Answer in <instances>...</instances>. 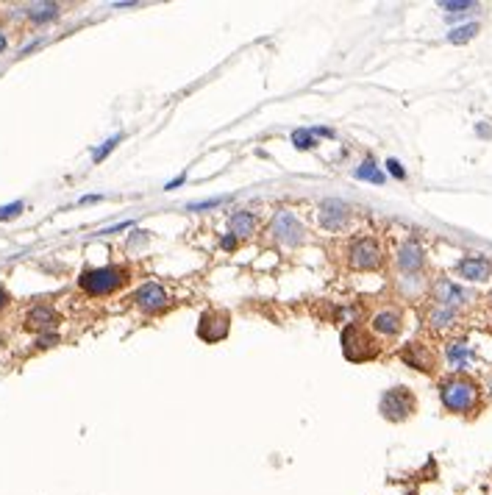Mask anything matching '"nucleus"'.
Listing matches in <instances>:
<instances>
[{"label":"nucleus","mask_w":492,"mask_h":495,"mask_svg":"<svg viewBox=\"0 0 492 495\" xmlns=\"http://www.w3.org/2000/svg\"><path fill=\"white\" fill-rule=\"evenodd\" d=\"M226 200H231L229 195H220V198L203 200V203H190V209H192V212H203V209H214V206H220V203H226Z\"/></svg>","instance_id":"26"},{"label":"nucleus","mask_w":492,"mask_h":495,"mask_svg":"<svg viewBox=\"0 0 492 495\" xmlns=\"http://www.w3.org/2000/svg\"><path fill=\"white\" fill-rule=\"evenodd\" d=\"M356 178H359V181H373V184H384V181H387V175L376 167V162H370V159L356 167Z\"/></svg>","instance_id":"18"},{"label":"nucleus","mask_w":492,"mask_h":495,"mask_svg":"<svg viewBox=\"0 0 492 495\" xmlns=\"http://www.w3.org/2000/svg\"><path fill=\"white\" fill-rule=\"evenodd\" d=\"M256 229V217L251 214V212H234L229 220V232L231 236H248V234H253Z\"/></svg>","instance_id":"14"},{"label":"nucleus","mask_w":492,"mask_h":495,"mask_svg":"<svg viewBox=\"0 0 492 495\" xmlns=\"http://www.w3.org/2000/svg\"><path fill=\"white\" fill-rule=\"evenodd\" d=\"M412 412H415V396H412L406 387H393V390H387V393L381 396V415H384L387 420L400 423V420H406Z\"/></svg>","instance_id":"4"},{"label":"nucleus","mask_w":492,"mask_h":495,"mask_svg":"<svg viewBox=\"0 0 492 495\" xmlns=\"http://www.w3.org/2000/svg\"><path fill=\"white\" fill-rule=\"evenodd\" d=\"M120 142H123V134H114V136H109V139H106V142H103L100 148H95V151H92V159H95V165H98V162H103V159H106V156H109V153H111V151H114V148H117Z\"/></svg>","instance_id":"21"},{"label":"nucleus","mask_w":492,"mask_h":495,"mask_svg":"<svg viewBox=\"0 0 492 495\" xmlns=\"http://www.w3.org/2000/svg\"><path fill=\"white\" fill-rule=\"evenodd\" d=\"M373 329L378 331V334H384V337H395L398 331H400V315L398 312H378L376 317H373Z\"/></svg>","instance_id":"15"},{"label":"nucleus","mask_w":492,"mask_h":495,"mask_svg":"<svg viewBox=\"0 0 492 495\" xmlns=\"http://www.w3.org/2000/svg\"><path fill=\"white\" fill-rule=\"evenodd\" d=\"M439 9H445L448 14H459V11H467V9H476L473 0H442Z\"/></svg>","instance_id":"23"},{"label":"nucleus","mask_w":492,"mask_h":495,"mask_svg":"<svg viewBox=\"0 0 492 495\" xmlns=\"http://www.w3.org/2000/svg\"><path fill=\"white\" fill-rule=\"evenodd\" d=\"M28 17L33 23H48V20L59 17V3H31L28 6Z\"/></svg>","instance_id":"17"},{"label":"nucleus","mask_w":492,"mask_h":495,"mask_svg":"<svg viewBox=\"0 0 492 495\" xmlns=\"http://www.w3.org/2000/svg\"><path fill=\"white\" fill-rule=\"evenodd\" d=\"M348 259H351L354 270H376L381 264V248H378V242L373 236H359L351 245Z\"/></svg>","instance_id":"5"},{"label":"nucleus","mask_w":492,"mask_h":495,"mask_svg":"<svg viewBox=\"0 0 492 495\" xmlns=\"http://www.w3.org/2000/svg\"><path fill=\"white\" fill-rule=\"evenodd\" d=\"M293 145L297 151H312L315 148V134L309 129H297V131H293Z\"/></svg>","instance_id":"22"},{"label":"nucleus","mask_w":492,"mask_h":495,"mask_svg":"<svg viewBox=\"0 0 492 495\" xmlns=\"http://www.w3.org/2000/svg\"><path fill=\"white\" fill-rule=\"evenodd\" d=\"M439 398H442L445 409H451V412H470L479 401V393H476V384L467 379H448L439 387Z\"/></svg>","instance_id":"2"},{"label":"nucleus","mask_w":492,"mask_h":495,"mask_svg":"<svg viewBox=\"0 0 492 495\" xmlns=\"http://www.w3.org/2000/svg\"><path fill=\"white\" fill-rule=\"evenodd\" d=\"M3 50H6V36L0 33V53H3Z\"/></svg>","instance_id":"34"},{"label":"nucleus","mask_w":492,"mask_h":495,"mask_svg":"<svg viewBox=\"0 0 492 495\" xmlns=\"http://www.w3.org/2000/svg\"><path fill=\"white\" fill-rule=\"evenodd\" d=\"M9 303V293L3 290V284H0V306H6Z\"/></svg>","instance_id":"31"},{"label":"nucleus","mask_w":492,"mask_h":495,"mask_svg":"<svg viewBox=\"0 0 492 495\" xmlns=\"http://www.w3.org/2000/svg\"><path fill=\"white\" fill-rule=\"evenodd\" d=\"M476 33H479V23H467V26H459V28H454V31L448 33V42L464 45V42H470Z\"/></svg>","instance_id":"20"},{"label":"nucleus","mask_w":492,"mask_h":495,"mask_svg":"<svg viewBox=\"0 0 492 495\" xmlns=\"http://www.w3.org/2000/svg\"><path fill=\"white\" fill-rule=\"evenodd\" d=\"M448 359L454 367H464V362L470 359V351H467V345H464V339H457V342H451L448 345Z\"/></svg>","instance_id":"19"},{"label":"nucleus","mask_w":492,"mask_h":495,"mask_svg":"<svg viewBox=\"0 0 492 495\" xmlns=\"http://www.w3.org/2000/svg\"><path fill=\"white\" fill-rule=\"evenodd\" d=\"M492 273V264L484 256H467L459 262V276L467 281H484Z\"/></svg>","instance_id":"10"},{"label":"nucleus","mask_w":492,"mask_h":495,"mask_svg":"<svg viewBox=\"0 0 492 495\" xmlns=\"http://www.w3.org/2000/svg\"><path fill=\"white\" fill-rule=\"evenodd\" d=\"M220 245H223V248H226V251H229V248H234V245H236V236H223V242H220Z\"/></svg>","instance_id":"30"},{"label":"nucleus","mask_w":492,"mask_h":495,"mask_svg":"<svg viewBox=\"0 0 492 495\" xmlns=\"http://www.w3.org/2000/svg\"><path fill=\"white\" fill-rule=\"evenodd\" d=\"M184 181H187V173H181V175H178V178H173V181H170V184H167V187H164V190H175V187H181V184H184Z\"/></svg>","instance_id":"29"},{"label":"nucleus","mask_w":492,"mask_h":495,"mask_svg":"<svg viewBox=\"0 0 492 495\" xmlns=\"http://www.w3.org/2000/svg\"><path fill=\"white\" fill-rule=\"evenodd\" d=\"M129 281V267L123 264H106V267H89L81 273L78 287L92 298H103L117 293Z\"/></svg>","instance_id":"1"},{"label":"nucleus","mask_w":492,"mask_h":495,"mask_svg":"<svg viewBox=\"0 0 492 495\" xmlns=\"http://www.w3.org/2000/svg\"><path fill=\"white\" fill-rule=\"evenodd\" d=\"M133 303H136L142 312L156 315V312H162L164 306L170 303V295H167V290H164L162 284L148 281V284H142V287L133 293Z\"/></svg>","instance_id":"8"},{"label":"nucleus","mask_w":492,"mask_h":495,"mask_svg":"<svg viewBox=\"0 0 492 495\" xmlns=\"http://www.w3.org/2000/svg\"><path fill=\"white\" fill-rule=\"evenodd\" d=\"M231 329V317L226 312H203L200 323H197V337L203 342H220L226 339V334Z\"/></svg>","instance_id":"6"},{"label":"nucleus","mask_w":492,"mask_h":495,"mask_svg":"<svg viewBox=\"0 0 492 495\" xmlns=\"http://www.w3.org/2000/svg\"><path fill=\"white\" fill-rule=\"evenodd\" d=\"M56 342H59V334H42V337H39V345H42V348L56 345Z\"/></svg>","instance_id":"28"},{"label":"nucleus","mask_w":492,"mask_h":495,"mask_svg":"<svg viewBox=\"0 0 492 495\" xmlns=\"http://www.w3.org/2000/svg\"><path fill=\"white\" fill-rule=\"evenodd\" d=\"M398 264H400V270L403 273H417L420 267H423V248L417 245V242H406L400 251H398Z\"/></svg>","instance_id":"11"},{"label":"nucleus","mask_w":492,"mask_h":495,"mask_svg":"<svg viewBox=\"0 0 492 495\" xmlns=\"http://www.w3.org/2000/svg\"><path fill=\"white\" fill-rule=\"evenodd\" d=\"M28 329H53L56 323H59V312L56 309H50V306H33L31 312H28Z\"/></svg>","instance_id":"13"},{"label":"nucleus","mask_w":492,"mask_h":495,"mask_svg":"<svg viewBox=\"0 0 492 495\" xmlns=\"http://www.w3.org/2000/svg\"><path fill=\"white\" fill-rule=\"evenodd\" d=\"M342 354L351 362H364V359H373L378 354V345L361 326H348L342 331Z\"/></svg>","instance_id":"3"},{"label":"nucleus","mask_w":492,"mask_h":495,"mask_svg":"<svg viewBox=\"0 0 492 495\" xmlns=\"http://www.w3.org/2000/svg\"><path fill=\"white\" fill-rule=\"evenodd\" d=\"M348 220V206L337 198H326L320 203V226L326 232H339Z\"/></svg>","instance_id":"9"},{"label":"nucleus","mask_w":492,"mask_h":495,"mask_svg":"<svg viewBox=\"0 0 492 495\" xmlns=\"http://www.w3.org/2000/svg\"><path fill=\"white\" fill-rule=\"evenodd\" d=\"M400 359L406 364H412V367H417V370H434V357H428L426 351H423V345H417V342H409L403 351H400Z\"/></svg>","instance_id":"12"},{"label":"nucleus","mask_w":492,"mask_h":495,"mask_svg":"<svg viewBox=\"0 0 492 495\" xmlns=\"http://www.w3.org/2000/svg\"><path fill=\"white\" fill-rule=\"evenodd\" d=\"M451 317H454V309H451V306H437V309L431 312V323H434V326H448Z\"/></svg>","instance_id":"25"},{"label":"nucleus","mask_w":492,"mask_h":495,"mask_svg":"<svg viewBox=\"0 0 492 495\" xmlns=\"http://www.w3.org/2000/svg\"><path fill=\"white\" fill-rule=\"evenodd\" d=\"M461 298H464V293H461L454 281L442 278V281L437 284V303H439V306H451V309H454Z\"/></svg>","instance_id":"16"},{"label":"nucleus","mask_w":492,"mask_h":495,"mask_svg":"<svg viewBox=\"0 0 492 495\" xmlns=\"http://www.w3.org/2000/svg\"><path fill=\"white\" fill-rule=\"evenodd\" d=\"M270 232H273V236H275L278 242H284V245H297V242L303 239V226H300V220H297L293 212H287V209H281V212L273 217Z\"/></svg>","instance_id":"7"},{"label":"nucleus","mask_w":492,"mask_h":495,"mask_svg":"<svg viewBox=\"0 0 492 495\" xmlns=\"http://www.w3.org/2000/svg\"><path fill=\"white\" fill-rule=\"evenodd\" d=\"M98 200H100V195H84L81 203H98Z\"/></svg>","instance_id":"32"},{"label":"nucleus","mask_w":492,"mask_h":495,"mask_svg":"<svg viewBox=\"0 0 492 495\" xmlns=\"http://www.w3.org/2000/svg\"><path fill=\"white\" fill-rule=\"evenodd\" d=\"M23 209H26V203H23V200H14V203H9V206H0V223L20 217V214H23Z\"/></svg>","instance_id":"24"},{"label":"nucleus","mask_w":492,"mask_h":495,"mask_svg":"<svg viewBox=\"0 0 492 495\" xmlns=\"http://www.w3.org/2000/svg\"><path fill=\"white\" fill-rule=\"evenodd\" d=\"M387 170L393 173L395 178H406V170L400 167V162H398V159H390V162H387Z\"/></svg>","instance_id":"27"},{"label":"nucleus","mask_w":492,"mask_h":495,"mask_svg":"<svg viewBox=\"0 0 492 495\" xmlns=\"http://www.w3.org/2000/svg\"><path fill=\"white\" fill-rule=\"evenodd\" d=\"M133 6H139V3H114V9H133Z\"/></svg>","instance_id":"33"}]
</instances>
